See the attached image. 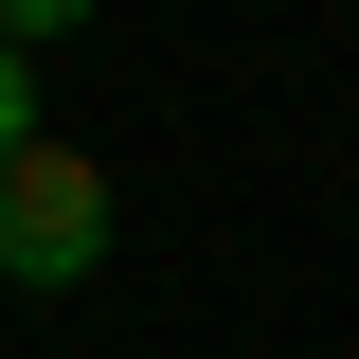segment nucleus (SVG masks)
I'll return each mask as SVG.
<instances>
[{
    "instance_id": "obj_2",
    "label": "nucleus",
    "mask_w": 359,
    "mask_h": 359,
    "mask_svg": "<svg viewBox=\"0 0 359 359\" xmlns=\"http://www.w3.org/2000/svg\"><path fill=\"white\" fill-rule=\"evenodd\" d=\"M18 144H36V72L0 54V162H18Z\"/></svg>"
},
{
    "instance_id": "obj_1",
    "label": "nucleus",
    "mask_w": 359,
    "mask_h": 359,
    "mask_svg": "<svg viewBox=\"0 0 359 359\" xmlns=\"http://www.w3.org/2000/svg\"><path fill=\"white\" fill-rule=\"evenodd\" d=\"M108 252V162L90 144H18L0 162V287H72Z\"/></svg>"
}]
</instances>
